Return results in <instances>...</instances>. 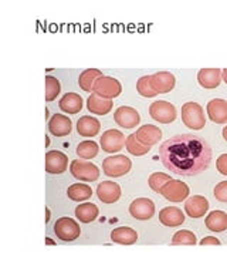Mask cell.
<instances>
[{
  "label": "cell",
  "mask_w": 227,
  "mask_h": 256,
  "mask_svg": "<svg viewBox=\"0 0 227 256\" xmlns=\"http://www.w3.org/2000/svg\"><path fill=\"white\" fill-rule=\"evenodd\" d=\"M159 158L173 174L195 176L209 168L213 151L203 137L195 134H179L162 142L159 148Z\"/></svg>",
  "instance_id": "obj_1"
},
{
  "label": "cell",
  "mask_w": 227,
  "mask_h": 256,
  "mask_svg": "<svg viewBox=\"0 0 227 256\" xmlns=\"http://www.w3.org/2000/svg\"><path fill=\"white\" fill-rule=\"evenodd\" d=\"M182 121L188 128L192 130H202L206 126V117L202 106L195 102V101H189L182 107Z\"/></svg>",
  "instance_id": "obj_2"
},
{
  "label": "cell",
  "mask_w": 227,
  "mask_h": 256,
  "mask_svg": "<svg viewBox=\"0 0 227 256\" xmlns=\"http://www.w3.org/2000/svg\"><path fill=\"white\" fill-rule=\"evenodd\" d=\"M131 168H132V162L125 156H108L102 161V171L107 176H111V178H118V176L128 174Z\"/></svg>",
  "instance_id": "obj_3"
},
{
  "label": "cell",
  "mask_w": 227,
  "mask_h": 256,
  "mask_svg": "<svg viewBox=\"0 0 227 256\" xmlns=\"http://www.w3.org/2000/svg\"><path fill=\"white\" fill-rule=\"evenodd\" d=\"M149 114L155 121H158L161 124H171L178 117L176 107L173 106L172 102L164 100L152 102L151 107H149Z\"/></svg>",
  "instance_id": "obj_4"
},
{
  "label": "cell",
  "mask_w": 227,
  "mask_h": 256,
  "mask_svg": "<svg viewBox=\"0 0 227 256\" xmlns=\"http://www.w3.org/2000/svg\"><path fill=\"white\" fill-rule=\"evenodd\" d=\"M54 234L57 238L61 239L64 242H73L81 235V228L80 225L71 218H60L54 224Z\"/></svg>",
  "instance_id": "obj_5"
},
{
  "label": "cell",
  "mask_w": 227,
  "mask_h": 256,
  "mask_svg": "<svg viewBox=\"0 0 227 256\" xmlns=\"http://www.w3.org/2000/svg\"><path fill=\"white\" fill-rule=\"evenodd\" d=\"M92 92L98 94V96L104 97V98L112 100V98L118 97L119 94L122 92V86H121V82L117 78L108 77V76H102L94 84Z\"/></svg>",
  "instance_id": "obj_6"
},
{
  "label": "cell",
  "mask_w": 227,
  "mask_h": 256,
  "mask_svg": "<svg viewBox=\"0 0 227 256\" xmlns=\"http://www.w3.org/2000/svg\"><path fill=\"white\" fill-rule=\"evenodd\" d=\"M101 148L104 152H108V154H114V152H118L121 151L125 144H127V138L125 136L119 131V130H107L102 137L100 140Z\"/></svg>",
  "instance_id": "obj_7"
},
{
  "label": "cell",
  "mask_w": 227,
  "mask_h": 256,
  "mask_svg": "<svg viewBox=\"0 0 227 256\" xmlns=\"http://www.w3.org/2000/svg\"><path fill=\"white\" fill-rule=\"evenodd\" d=\"M70 172L73 174L74 178L80 180V181H97L100 176V170L98 166L92 162H85L75 160L70 165Z\"/></svg>",
  "instance_id": "obj_8"
},
{
  "label": "cell",
  "mask_w": 227,
  "mask_h": 256,
  "mask_svg": "<svg viewBox=\"0 0 227 256\" xmlns=\"http://www.w3.org/2000/svg\"><path fill=\"white\" fill-rule=\"evenodd\" d=\"M189 186L179 180H171L161 190V195L171 202H182L189 196Z\"/></svg>",
  "instance_id": "obj_9"
},
{
  "label": "cell",
  "mask_w": 227,
  "mask_h": 256,
  "mask_svg": "<svg viewBox=\"0 0 227 256\" xmlns=\"http://www.w3.org/2000/svg\"><path fill=\"white\" fill-rule=\"evenodd\" d=\"M68 168V156L61 151H48L45 154V172L51 175H60Z\"/></svg>",
  "instance_id": "obj_10"
},
{
  "label": "cell",
  "mask_w": 227,
  "mask_h": 256,
  "mask_svg": "<svg viewBox=\"0 0 227 256\" xmlns=\"http://www.w3.org/2000/svg\"><path fill=\"white\" fill-rule=\"evenodd\" d=\"M129 214L139 220H151L155 215V204L149 198H138L129 205Z\"/></svg>",
  "instance_id": "obj_11"
},
{
  "label": "cell",
  "mask_w": 227,
  "mask_h": 256,
  "mask_svg": "<svg viewBox=\"0 0 227 256\" xmlns=\"http://www.w3.org/2000/svg\"><path fill=\"white\" fill-rule=\"evenodd\" d=\"M114 120H115V122L118 124L119 127L135 128L139 124L141 117H139V112L135 108L122 106V107H119V108L115 110V112H114Z\"/></svg>",
  "instance_id": "obj_12"
},
{
  "label": "cell",
  "mask_w": 227,
  "mask_h": 256,
  "mask_svg": "<svg viewBox=\"0 0 227 256\" xmlns=\"http://www.w3.org/2000/svg\"><path fill=\"white\" fill-rule=\"evenodd\" d=\"M151 84H152V88L156 94H166L175 88L176 78L169 72H159V73L151 76Z\"/></svg>",
  "instance_id": "obj_13"
},
{
  "label": "cell",
  "mask_w": 227,
  "mask_h": 256,
  "mask_svg": "<svg viewBox=\"0 0 227 256\" xmlns=\"http://www.w3.org/2000/svg\"><path fill=\"white\" fill-rule=\"evenodd\" d=\"M73 122L63 114H54L48 121V131L54 137H65L71 132Z\"/></svg>",
  "instance_id": "obj_14"
},
{
  "label": "cell",
  "mask_w": 227,
  "mask_h": 256,
  "mask_svg": "<svg viewBox=\"0 0 227 256\" xmlns=\"http://www.w3.org/2000/svg\"><path fill=\"white\" fill-rule=\"evenodd\" d=\"M97 195L104 204H114L121 198V186L114 181H102L97 188Z\"/></svg>",
  "instance_id": "obj_15"
},
{
  "label": "cell",
  "mask_w": 227,
  "mask_h": 256,
  "mask_svg": "<svg viewBox=\"0 0 227 256\" xmlns=\"http://www.w3.org/2000/svg\"><path fill=\"white\" fill-rule=\"evenodd\" d=\"M208 210H209V201L202 195L191 196L185 204V210L191 218H202L205 216Z\"/></svg>",
  "instance_id": "obj_16"
},
{
  "label": "cell",
  "mask_w": 227,
  "mask_h": 256,
  "mask_svg": "<svg viewBox=\"0 0 227 256\" xmlns=\"http://www.w3.org/2000/svg\"><path fill=\"white\" fill-rule=\"evenodd\" d=\"M208 116L210 121L216 124H226L227 122V101L222 98H215L208 104Z\"/></svg>",
  "instance_id": "obj_17"
},
{
  "label": "cell",
  "mask_w": 227,
  "mask_h": 256,
  "mask_svg": "<svg viewBox=\"0 0 227 256\" xmlns=\"http://www.w3.org/2000/svg\"><path fill=\"white\" fill-rule=\"evenodd\" d=\"M135 136L142 144L152 146L155 144H158L159 140L162 138V131H161V128H158L156 126L146 124V126H142L141 128H138Z\"/></svg>",
  "instance_id": "obj_18"
},
{
  "label": "cell",
  "mask_w": 227,
  "mask_h": 256,
  "mask_svg": "<svg viewBox=\"0 0 227 256\" xmlns=\"http://www.w3.org/2000/svg\"><path fill=\"white\" fill-rule=\"evenodd\" d=\"M198 82L200 87L213 90L218 88L219 84L222 82V70L219 68H202L198 73Z\"/></svg>",
  "instance_id": "obj_19"
},
{
  "label": "cell",
  "mask_w": 227,
  "mask_h": 256,
  "mask_svg": "<svg viewBox=\"0 0 227 256\" xmlns=\"http://www.w3.org/2000/svg\"><path fill=\"white\" fill-rule=\"evenodd\" d=\"M159 220L165 226H171V228L181 226L185 222V214L176 206H166L159 212Z\"/></svg>",
  "instance_id": "obj_20"
},
{
  "label": "cell",
  "mask_w": 227,
  "mask_h": 256,
  "mask_svg": "<svg viewBox=\"0 0 227 256\" xmlns=\"http://www.w3.org/2000/svg\"><path fill=\"white\" fill-rule=\"evenodd\" d=\"M112 100L108 98H104L98 94L92 92L88 100H87V108L92 114H97V116H107L109 111L112 110Z\"/></svg>",
  "instance_id": "obj_21"
},
{
  "label": "cell",
  "mask_w": 227,
  "mask_h": 256,
  "mask_svg": "<svg viewBox=\"0 0 227 256\" xmlns=\"http://www.w3.org/2000/svg\"><path fill=\"white\" fill-rule=\"evenodd\" d=\"M101 130V122L95 117L84 116L77 122V132L81 137H95Z\"/></svg>",
  "instance_id": "obj_22"
},
{
  "label": "cell",
  "mask_w": 227,
  "mask_h": 256,
  "mask_svg": "<svg viewBox=\"0 0 227 256\" xmlns=\"http://www.w3.org/2000/svg\"><path fill=\"white\" fill-rule=\"evenodd\" d=\"M82 98L80 94L75 92H67L63 96V98L58 102L60 110L67 112V114H77L82 110Z\"/></svg>",
  "instance_id": "obj_23"
},
{
  "label": "cell",
  "mask_w": 227,
  "mask_h": 256,
  "mask_svg": "<svg viewBox=\"0 0 227 256\" xmlns=\"http://www.w3.org/2000/svg\"><path fill=\"white\" fill-rule=\"evenodd\" d=\"M111 239L112 242L119 244V245H134L138 240V234L135 229L129 228V226H121L111 232Z\"/></svg>",
  "instance_id": "obj_24"
},
{
  "label": "cell",
  "mask_w": 227,
  "mask_h": 256,
  "mask_svg": "<svg viewBox=\"0 0 227 256\" xmlns=\"http://www.w3.org/2000/svg\"><path fill=\"white\" fill-rule=\"evenodd\" d=\"M98 215H100L98 206L95 204H91V202H84L75 208V216L82 224H90L92 220H97Z\"/></svg>",
  "instance_id": "obj_25"
},
{
  "label": "cell",
  "mask_w": 227,
  "mask_h": 256,
  "mask_svg": "<svg viewBox=\"0 0 227 256\" xmlns=\"http://www.w3.org/2000/svg\"><path fill=\"white\" fill-rule=\"evenodd\" d=\"M205 224L212 232H225L227 230V214L223 210H213L208 215Z\"/></svg>",
  "instance_id": "obj_26"
},
{
  "label": "cell",
  "mask_w": 227,
  "mask_h": 256,
  "mask_svg": "<svg viewBox=\"0 0 227 256\" xmlns=\"http://www.w3.org/2000/svg\"><path fill=\"white\" fill-rule=\"evenodd\" d=\"M102 77V72H100L98 68H88L84 70L80 77H78V86L81 87L84 92H91L94 88V84L97 82V80Z\"/></svg>",
  "instance_id": "obj_27"
},
{
  "label": "cell",
  "mask_w": 227,
  "mask_h": 256,
  "mask_svg": "<svg viewBox=\"0 0 227 256\" xmlns=\"http://www.w3.org/2000/svg\"><path fill=\"white\" fill-rule=\"evenodd\" d=\"M67 195L71 201L81 202L87 201L92 196V190L88 185L84 184H73L68 190H67Z\"/></svg>",
  "instance_id": "obj_28"
},
{
  "label": "cell",
  "mask_w": 227,
  "mask_h": 256,
  "mask_svg": "<svg viewBox=\"0 0 227 256\" xmlns=\"http://www.w3.org/2000/svg\"><path fill=\"white\" fill-rule=\"evenodd\" d=\"M125 146H127L128 152L135 156H146V154L151 151V148H152V146L142 144V142L136 138L135 134H131L129 137H127V144H125Z\"/></svg>",
  "instance_id": "obj_29"
},
{
  "label": "cell",
  "mask_w": 227,
  "mask_h": 256,
  "mask_svg": "<svg viewBox=\"0 0 227 256\" xmlns=\"http://www.w3.org/2000/svg\"><path fill=\"white\" fill-rule=\"evenodd\" d=\"M98 151H100V146L97 142L94 141H82L80 146H77V156L84 160H91V158H95L98 156Z\"/></svg>",
  "instance_id": "obj_30"
},
{
  "label": "cell",
  "mask_w": 227,
  "mask_h": 256,
  "mask_svg": "<svg viewBox=\"0 0 227 256\" xmlns=\"http://www.w3.org/2000/svg\"><path fill=\"white\" fill-rule=\"evenodd\" d=\"M45 101H54L57 98V96L60 94L61 90V84L60 82L53 77V76H47L45 77Z\"/></svg>",
  "instance_id": "obj_31"
},
{
  "label": "cell",
  "mask_w": 227,
  "mask_h": 256,
  "mask_svg": "<svg viewBox=\"0 0 227 256\" xmlns=\"http://www.w3.org/2000/svg\"><path fill=\"white\" fill-rule=\"evenodd\" d=\"M171 180H172L171 175L164 174V172H154V174H151V176H149L148 184H149V186H151L152 191L161 192V190H162L165 185L169 182Z\"/></svg>",
  "instance_id": "obj_32"
},
{
  "label": "cell",
  "mask_w": 227,
  "mask_h": 256,
  "mask_svg": "<svg viewBox=\"0 0 227 256\" xmlns=\"http://www.w3.org/2000/svg\"><path fill=\"white\" fill-rule=\"evenodd\" d=\"M172 245H196L198 240L195 234L191 230H179L173 235Z\"/></svg>",
  "instance_id": "obj_33"
},
{
  "label": "cell",
  "mask_w": 227,
  "mask_h": 256,
  "mask_svg": "<svg viewBox=\"0 0 227 256\" xmlns=\"http://www.w3.org/2000/svg\"><path fill=\"white\" fill-rule=\"evenodd\" d=\"M136 92H139L142 97H148V98L156 96V92L152 88V84H151V76H144V77H141L138 80V82H136Z\"/></svg>",
  "instance_id": "obj_34"
},
{
  "label": "cell",
  "mask_w": 227,
  "mask_h": 256,
  "mask_svg": "<svg viewBox=\"0 0 227 256\" xmlns=\"http://www.w3.org/2000/svg\"><path fill=\"white\" fill-rule=\"evenodd\" d=\"M215 198L220 202H227V181H222L216 185Z\"/></svg>",
  "instance_id": "obj_35"
},
{
  "label": "cell",
  "mask_w": 227,
  "mask_h": 256,
  "mask_svg": "<svg viewBox=\"0 0 227 256\" xmlns=\"http://www.w3.org/2000/svg\"><path fill=\"white\" fill-rule=\"evenodd\" d=\"M216 168L222 175H227V154H222L216 161Z\"/></svg>",
  "instance_id": "obj_36"
},
{
  "label": "cell",
  "mask_w": 227,
  "mask_h": 256,
  "mask_svg": "<svg viewBox=\"0 0 227 256\" xmlns=\"http://www.w3.org/2000/svg\"><path fill=\"white\" fill-rule=\"evenodd\" d=\"M222 242L218 238H213V236H205V238L200 240V245H220Z\"/></svg>",
  "instance_id": "obj_37"
},
{
  "label": "cell",
  "mask_w": 227,
  "mask_h": 256,
  "mask_svg": "<svg viewBox=\"0 0 227 256\" xmlns=\"http://www.w3.org/2000/svg\"><path fill=\"white\" fill-rule=\"evenodd\" d=\"M50 215H51V214H50V210H48V208H45V224L50 220Z\"/></svg>",
  "instance_id": "obj_38"
},
{
  "label": "cell",
  "mask_w": 227,
  "mask_h": 256,
  "mask_svg": "<svg viewBox=\"0 0 227 256\" xmlns=\"http://www.w3.org/2000/svg\"><path fill=\"white\" fill-rule=\"evenodd\" d=\"M222 78L225 80V82L227 84V68H225L223 72H222Z\"/></svg>",
  "instance_id": "obj_39"
},
{
  "label": "cell",
  "mask_w": 227,
  "mask_h": 256,
  "mask_svg": "<svg viewBox=\"0 0 227 256\" xmlns=\"http://www.w3.org/2000/svg\"><path fill=\"white\" fill-rule=\"evenodd\" d=\"M45 244H47V245H55L54 240H53V239H50V238H45Z\"/></svg>",
  "instance_id": "obj_40"
},
{
  "label": "cell",
  "mask_w": 227,
  "mask_h": 256,
  "mask_svg": "<svg viewBox=\"0 0 227 256\" xmlns=\"http://www.w3.org/2000/svg\"><path fill=\"white\" fill-rule=\"evenodd\" d=\"M223 138L227 141V126L225 128H223Z\"/></svg>",
  "instance_id": "obj_41"
},
{
  "label": "cell",
  "mask_w": 227,
  "mask_h": 256,
  "mask_svg": "<svg viewBox=\"0 0 227 256\" xmlns=\"http://www.w3.org/2000/svg\"><path fill=\"white\" fill-rule=\"evenodd\" d=\"M48 144H50V138L45 136V146H48Z\"/></svg>",
  "instance_id": "obj_42"
},
{
  "label": "cell",
  "mask_w": 227,
  "mask_h": 256,
  "mask_svg": "<svg viewBox=\"0 0 227 256\" xmlns=\"http://www.w3.org/2000/svg\"><path fill=\"white\" fill-rule=\"evenodd\" d=\"M45 118H48V108L45 107Z\"/></svg>",
  "instance_id": "obj_43"
}]
</instances>
